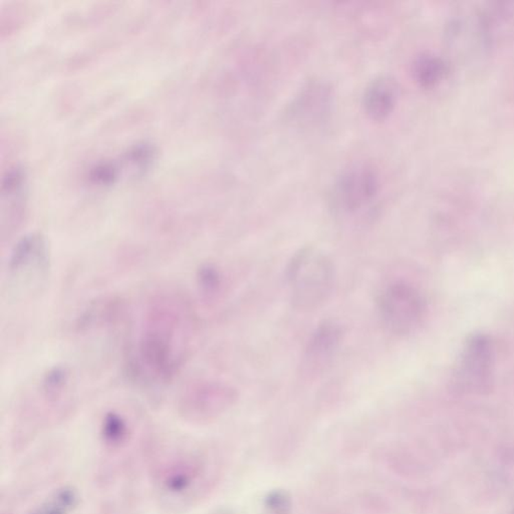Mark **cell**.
Instances as JSON below:
<instances>
[{
    "label": "cell",
    "instance_id": "cell-1",
    "mask_svg": "<svg viewBox=\"0 0 514 514\" xmlns=\"http://www.w3.org/2000/svg\"><path fill=\"white\" fill-rule=\"evenodd\" d=\"M195 321L189 303L176 294H163L149 303L140 331V362L149 375L167 381L185 364Z\"/></svg>",
    "mask_w": 514,
    "mask_h": 514
},
{
    "label": "cell",
    "instance_id": "cell-2",
    "mask_svg": "<svg viewBox=\"0 0 514 514\" xmlns=\"http://www.w3.org/2000/svg\"><path fill=\"white\" fill-rule=\"evenodd\" d=\"M286 277L292 308L299 312H312L329 301L336 281V268L327 253L306 246L290 259Z\"/></svg>",
    "mask_w": 514,
    "mask_h": 514
},
{
    "label": "cell",
    "instance_id": "cell-3",
    "mask_svg": "<svg viewBox=\"0 0 514 514\" xmlns=\"http://www.w3.org/2000/svg\"><path fill=\"white\" fill-rule=\"evenodd\" d=\"M383 323L393 334L404 336L419 327L425 316L426 306L416 288L403 281L387 286L379 299Z\"/></svg>",
    "mask_w": 514,
    "mask_h": 514
},
{
    "label": "cell",
    "instance_id": "cell-4",
    "mask_svg": "<svg viewBox=\"0 0 514 514\" xmlns=\"http://www.w3.org/2000/svg\"><path fill=\"white\" fill-rule=\"evenodd\" d=\"M237 396L235 389L223 383L196 382L184 391L179 410L187 420L206 421L231 408Z\"/></svg>",
    "mask_w": 514,
    "mask_h": 514
},
{
    "label": "cell",
    "instance_id": "cell-5",
    "mask_svg": "<svg viewBox=\"0 0 514 514\" xmlns=\"http://www.w3.org/2000/svg\"><path fill=\"white\" fill-rule=\"evenodd\" d=\"M379 189L377 171L369 164L356 163L341 173L334 185V196L343 210L356 212L370 204Z\"/></svg>",
    "mask_w": 514,
    "mask_h": 514
},
{
    "label": "cell",
    "instance_id": "cell-6",
    "mask_svg": "<svg viewBox=\"0 0 514 514\" xmlns=\"http://www.w3.org/2000/svg\"><path fill=\"white\" fill-rule=\"evenodd\" d=\"M343 327L336 321H323L318 325L306 343L303 358L301 372L308 377H318L338 354L343 339Z\"/></svg>",
    "mask_w": 514,
    "mask_h": 514
},
{
    "label": "cell",
    "instance_id": "cell-7",
    "mask_svg": "<svg viewBox=\"0 0 514 514\" xmlns=\"http://www.w3.org/2000/svg\"><path fill=\"white\" fill-rule=\"evenodd\" d=\"M457 382L469 390L489 386L493 367V351L486 336H475L467 343L459 365Z\"/></svg>",
    "mask_w": 514,
    "mask_h": 514
},
{
    "label": "cell",
    "instance_id": "cell-8",
    "mask_svg": "<svg viewBox=\"0 0 514 514\" xmlns=\"http://www.w3.org/2000/svg\"><path fill=\"white\" fill-rule=\"evenodd\" d=\"M476 23L485 47L514 36V2H494L476 13Z\"/></svg>",
    "mask_w": 514,
    "mask_h": 514
},
{
    "label": "cell",
    "instance_id": "cell-9",
    "mask_svg": "<svg viewBox=\"0 0 514 514\" xmlns=\"http://www.w3.org/2000/svg\"><path fill=\"white\" fill-rule=\"evenodd\" d=\"M49 249L45 237L39 233L25 235L15 245L8 270L17 277L43 273L49 268Z\"/></svg>",
    "mask_w": 514,
    "mask_h": 514
},
{
    "label": "cell",
    "instance_id": "cell-10",
    "mask_svg": "<svg viewBox=\"0 0 514 514\" xmlns=\"http://www.w3.org/2000/svg\"><path fill=\"white\" fill-rule=\"evenodd\" d=\"M399 97V87L394 78L380 76L374 78L364 91L362 106L374 121H382L392 113Z\"/></svg>",
    "mask_w": 514,
    "mask_h": 514
},
{
    "label": "cell",
    "instance_id": "cell-11",
    "mask_svg": "<svg viewBox=\"0 0 514 514\" xmlns=\"http://www.w3.org/2000/svg\"><path fill=\"white\" fill-rule=\"evenodd\" d=\"M447 73L445 61L433 54H419L412 63L413 78L423 87L436 86Z\"/></svg>",
    "mask_w": 514,
    "mask_h": 514
},
{
    "label": "cell",
    "instance_id": "cell-12",
    "mask_svg": "<svg viewBox=\"0 0 514 514\" xmlns=\"http://www.w3.org/2000/svg\"><path fill=\"white\" fill-rule=\"evenodd\" d=\"M69 381V373L67 367H56L45 374L41 382V389L47 399H58L61 397Z\"/></svg>",
    "mask_w": 514,
    "mask_h": 514
},
{
    "label": "cell",
    "instance_id": "cell-13",
    "mask_svg": "<svg viewBox=\"0 0 514 514\" xmlns=\"http://www.w3.org/2000/svg\"><path fill=\"white\" fill-rule=\"evenodd\" d=\"M128 425L124 418L116 413H110L103 423V434L108 443L119 444L126 438Z\"/></svg>",
    "mask_w": 514,
    "mask_h": 514
},
{
    "label": "cell",
    "instance_id": "cell-14",
    "mask_svg": "<svg viewBox=\"0 0 514 514\" xmlns=\"http://www.w3.org/2000/svg\"><path fill=\"white\" fill-rule=\"evenodd\" d=\"M199 282L204 294L212 295L219 290L221 275L215 266L206 264L199 271Z\"/></svg>",
    "mask_w": 514,
    "mask_h": 514
},
{
    "label": "cell",
    "instance_id": "cell-15",
    "mask_svg": "<svg viewBox=\"0 0 514 514\" xmlns=\"http://www.w3.org/2000/svg\"><path fill=\"white\" fill-rule=\"evenodd\" d=\"M120 170L116 164L103 163L92 171L91 177L95 182L109 185L115 182L119 177Z\"/></svg>",
    "mask_w": 514,
    "mask_h": 514
}]
</instances>
